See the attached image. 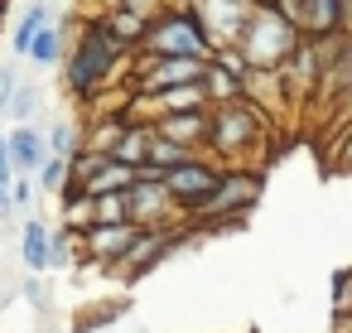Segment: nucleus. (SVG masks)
Returning a JSON list of instances; mask_svg holds the SVG:
<instances>
[{"label":"nucleus","instance_id":"nucleus-1","mask_svg":"<svg viewBox=\"0 0 352 333\" xmlns=\"http://www.w3.org/2000/svg\"><path fill=\"white\" fill-rule=\"evenodd\" d=\"M299 39H304V30L280 10V6H256L251 10V20H246V30H241V58L251 63V68H265V73H275V68H285V58L299 49Z\"/></svg>","mask_w":352,"mask_h":333},{"label":"nucleus","instance_id":"nucleus-2","mask_svg":"<svg viewBox=\"0 0 352 333\" xmlns=\"http://www.w3.org/2000/svg\"><path fill=\"white\" fill-rule=\"evenodd\" d=\"M116 58H121L116 34H111L102 20L87 25L82 39H78V49H73V58H68V92H73V97H92V92L111 78Z\"/></svg>","mask_w":352,"mask_h":333},{"label":"nucleus","instance_id":"nucleus-3","mask_svg":"<svg viewBox=\"0 0 352 333\" xmlns=\"http://www.w3.org/2000/svg\"><path fill=\"white\" fill-rule=\"evenodd\" d=\"M145 54L150 58H164V54H188V58H212L217 49H212V39H208V30H203V20L193 15V10H169V15H160L150 30H145Z\"/></svg>","mask_w":352,"mask_h":333},{"label":"nucleus","instance_id":"nucleus-4","mask_svg":"<svg viewBox=\"0 0 352 333\" xmlns=\"http://www.w3.org/2000/svg\"><path fill=\"white\" fill-rule=\"evenodd\" d=\"M261 140V116L236 97V102H217L212 111H208V145L217 150V155H236V150H246V145H256Z\"/></svg>","mask_w":352,"mask_h":333},{"label":"nucleus","instance_id":"nucleus-5","mask_svg":"<svg viewBox=\"0 0 352 333\" xmlns=\"http://www.w3.org/2000/svg\"><path fill=\"white\" fill-rule=\"evenodd\" d=\"M217 184H222L217 164H208V160H198V155H188L184 164H174V169L164 174L169 198H174L179 208H188V213H198V208L212 198V189H217Z\"/></svg>","mask_w":352,"mask_h":333},{"label":"nucleus","instance_id":"nucleus-6","mask_svg":"<svg viewBox=\"0 0 352 333\" xmlns=\"http://www.w3.org/2000/svg\"><path fill=\"white\" fill-rule=\"evenodd\" d=\"M251 0H198V20H203V30H208V39H212V49H236L241 44V30H246V20H251Z\"/></svg>","mask_w":352,"mask_h":333},{"label":"nucleus","instance_id":"nucleus-7","mask_svg":"<svg viewBox=\"0 0 352 333\" xmlns=\"http://www.w3.org/2000/svg\"><path fill=\"white\" fill-rule=\"evenodd\" d=\"M256 198H261V179H256V174H222V184L212 189V198H208L198 213H208V217H217V222H241Z\"/></svg>","mask_w":352,"mask_h":333},{"label":"nucleus","instance_id":"nucleus-8","mask_svg":"<svg viewBox=\"0 0 352 333\" xmlns=\"http://www.w3.org/2000/svg\"><path fill=\"white\" fill-rule=\"evenodd\" d=\"M140 222H92L87 232H82V241H87V256L92 261H107V266H116V261H126L131 256V246L140 241Z\"/></svg>","mask_w":352,"mask_h":333},{"label":"nucleus","instance_id":"nucleus-9","mask_svg":"<svg viewBox=\"0 0 352 333\" xmlns=\"http://www.w3.org/2000/svg\"><path fill=\"white\" fill-rule=\"evenodd\" d=\"M208 58H188V54H164L150 58L145 68V92H164V87H184V83H203Z\"/></svg>","mask_w":352,"mask_h":333},{"label":"nucleus","instance_id":"nucleus-10","mask_svg":"<svg viewBox=\"0 0 352 333\" xmlns=\"http://www.w3.org/2000/svg\"><path fill=\"white\" fill-rule=\"evenodd\" d=\"M126 198H131V222H140V227H160L164 222V208L174 203L169 189H164V179H140V174L126 189Z\"/></svg>","mask_w":352,"mask_h":333},{"label":"nucleus","instance_id":"nucleus-11","mask_svg":"<svg viewBox=\"0 0 352 333\" xmlns=\"http://www.w3.org/2000/svg\"><path fill=\"white\" fill-rule=\"evenodd\" d=\"M174 246H184V237H169V232H160V227H145V232H140V241H135V246H131V256H126V261H131V266H126V275H131V280H140V275H145V270H155Z\"/></svg>","mask_w":352,"mask_h":333},{"label":"nucleus","instance_id":"nucleus-12","mask_svg":"<svg viewBox=\"0 0 352 333\" xmlns=\"http://www.w3.org/2000/svg\"><path fill=\"white\" fill-rule=\"evenodd\" d=\"M299 30L309 39H342V6L338 0H299Z\"/></svg>","mask_w":352,"mask_h":333},{"label":"nucleus","instance_id":"nucleus-13","mask_svg":"<svg viewBox=\"0 0 352 333\" xmlns=\"http://www.w3.org/2000/svg\"><path fill=\"white\" fill-rule=\"evenodd\" d=\"M155 131L193 150V145H203V140H208V107H198V111H164Z\"/></svg>","mask_w":352,"mask_h":333},{"label":"nucleus","instance_id":"nucleus-14","mask_svg":"<svg viewBox=\"0 0 352 333\" xmlns=\"http://www.w3.org/2000/svg\"><path fill=\"white\" fill-rule=\"evenodd\" d=\"M10 155H15V169H25V174H39V164L49 160V136H39L30 121L25 126H15L10 136Z\"/></svg>","mask_w":352,"mask_h":333},{"label":"nucleus","instance_id":"nucleus-15","mask_svg":"<svg viewBox=\"0 0 352 333\" xmlns=\"http://www.w3.org/2000/svg\"><path fill=\"white\" fill-rule=\"evenodd\" d=\"M20 256H25V270H49V256H54V237L44 227V217H30L25 232H20Z\"/></svg>","mask_w":352,"mask_h":333},{"label":"nucleus","instance_id":"nucleus-16","mask_svg":"<svg viewBox=\"0 0 352 333\" xmlns=\"http://www.w3.org/2000/svg\"><path fill=\"white\" fill-rule=\"evenodd\" d=\"M155 102V111H198V107H212L208 102V87L203 83H184V87H164V92H145Z\"/></svg>","mask_w":352,"mask_h":333},{"label":"nucleus","instance_id":"nucleus-17","mask_svg":"<svg viewBox=\"0 0 352 333\" xmlns=\"http://www.w3.org/2000/svg\"><path fill=\"white\" fill-rule=\"evenodd\" d=\"M150 140H155V126H126L116 136V145H111V160L140 169V164H150Z\"/></svg>","mask_w":352,"mask_h":333},{"label":"nucleus","instance_id":"nucleus-18","mask_svg":"<svg viewBox=\"0 0 352 333\" xmlns=\"http://www.w3.org/2000/svg\"><path fill=\"white\" fill-rule=\"evenodd\" d=\"M102 25H107V30L116 34V44H121V49L140 44V39H145V30H150V20H145V15H140L135 6H116V10H111V15H107Z\"/></svg>","mask_w":352,"mask_h":333},{"label":"nucleus","instance_id":"nucleus-19","mask_svg":"<svg viewBox=\"0 0 352 333\" xmlns=\"http://www.w3.org/2000/svg\"><path fill=\"white\" fill-rule=\"evenodd\" d=\"M82 184H87V193L131 189V184H135V164H121V160H111V155H107V160L97 164V174H92V179H82Z\"/></svg>","mask_w":352,"mask_h":333},{"label":"nucleus","instance_id":"nucleus-20","mask_svg":"<svg viewBox=\"0 0 352 333\" xmlns=\"http://www.w3.org/2000/svg\"><path fill=\"white\" fill-rule=\"evenodd\" d=\"M49 20H54V15H49V6H44V0H30V10L20 15V25H15V34H10L15 54H30V44L39 39V30H44Z\"/></svg>","mask_w":352,"mask_h":333},{"label":"nucleus","instance_id":"nucleus-21","mask_svg":"<svg viewBox=\"0 0 352 333\" xmlns=\"http://www.w3.org/2000/svg\"><path fill=\"white\" fill-rule=\"evenodd\" d=\"M58 54H63V30L49 20V25L39 30V39L30 44V54H25V58H30V63H39V68H49V63H58Z\"/></svg>","mask_w":352,"mask_h":333},{"label":"nucleus","instance_id":"nucleus-22","mask_svg":"<svg viewBox=\"0 0 352 333\" xmlns=\"http://www.w3.org/2000/svg\"><path fill=\"white\" fill-rule=\"evenodd\" d=\"M188 155H193L188 145H179V140H169V136H160V131H155V140H150V164H160V169L169 174V169H174V164H184Z\"/></svg>","mask_w":352,"mask_h":333},{"label":"nucleus","instance_id":"nucleus-23","mask_svg":"<svg viewBox=\"0 0 352 333\" xmlns=\"http://www.w3.org/2000/svg\"><path fill=\"white\" fill-rule=\"evenodd\" d=\"M34 179H39V189H44V193H63V189H68V179H73V164H68L63 155H49V160L39 164V174H34Z\"/></svg>","mask_w":352,"mask_h":333},{"label":"nucleus","instance_id":"nucleus-24","mask_svg":"<svg viewBox=\"0 0 352 333\" xmlns=\"http://www.w3.org/2000/svg\"><path fill=\"white\" fill-rule=\"evenodd\" d=\"M92 203H97V222H131V198H126V189L92 193Z\"/></svg>","mask_w":352,"mask_h":333},{"label":"nucleus","instance_id":"nucleus-25","mask_svg":"<svg viewBox=\"0 0 352 333\" xmlns=\"http://www.w3.org/2000/svg\"><path fill=\"white\" fill-rule=\"evenodd\" d=\"M34 111H39V87H34V83H20L15 97H10V107H6V116H10L15 126H25Z\"/></svg>","mask_w":352,"mask_h":333},{"label":"nucleus","instance_id":"nucleus-26","mask_svg":"<svg viewBox=\"0 0 352 333\" xmlns=\"http://www.w3.org/2000/svg\"><path fill=\"white\" fill-rule=\"evenodd\" d=\"M78 150H82V136H78V126L58 121V126L49 131V155H63V160H73Z\"/></svg>","mask_w":352,"mask_h":333},{"label":"nucleus","instance_id":"nucleus-27","mask_svg":"<svg viewBox=\"0 0 352 333\" xmlns=\"http://www.w3.org/2000/svg\"><path fill=\"white\" fill-rule=\"evenodd\" d=\"M34 189H39V179L25 174V169H15V179H10V203H15V208H30V203H34Z\"/></svg>","mask_w":352,"mask_h":333},{"label":"nucleus","instance_id":"nucleus-28","mask_svg":"<svg viewBox=\"0 0 352 333\" xmlns=\"http://www.w3.org/2000/svg\"><path fill=\"white\" fill-rule=\"evenodd\" d=\"M333 309H338V319H352V270H342L333 280Z\"/></svg>","mask_w":352,"mask_h":333},{"label":"nucleus","instance_id":"nucleus-29","mask_svg":"<svg viewBox=\"0 0 352 333\" xmlns=\"http://www.w3.org/2000/svg\"><path fill=\"white\" fill-rule=\"evenodd\" d=\"M20 294L34 304V309H44V280H39V270H30L25 275V285H20Z\"/></svg>","mask_w":352,"mask_h":333},{"label":"nucleus","instance_id":"nucleus-30","mask_svg":"<svg viewBox=\"0 0 352 333\" xmlns=\"http://www.w3.org/2000/svg\"><path fill=\"white\" fill-rule=\"evenodd\" d=\"M15 87H20V73L15 68H0V111L10 107V97H15Z\"/></svg>","mask_w":352,"mask_h":333},{"label":"nucleus","instance_id":"nucleus-31","mask_svg":"<svg viewBox=\"0 0 352 333\" xmlns=\"http://www.w3.org/2000/svg\"><path fill=\"white\" fill-rule=\"evenodd\" d=\"M342 6V39H352V0H338Z\"/></svg>","mask_w":352,"mask_h":333},{"label":"nucleus","instance_id":"nucleus-32","mask_svg":"<svg viewBox=\"0 0 352 333\" xmlns=\"http://www.w3.org/2000/svg\"><path fill=\"white\" fill-rule=\"evenodd\" d=\"M6 294H10V285H6V280H0V314H6V304H10Z\"/></svg>","mask_w":352,"mask_h":333},{"label":"nucleus","instance_id":"nucleus-33","mask_svg":"<svg viewBox=\"0 0 352 333\" xmlns=\"http://www.w3.org/2000/svg\"><path fill=\"white\" fill-rule=\"evenodd\" d=\"M342 323H347V328H342V333H352V319H342Z\"/></svg>","mask_w":352,"mask_h":333}]
</instances>
